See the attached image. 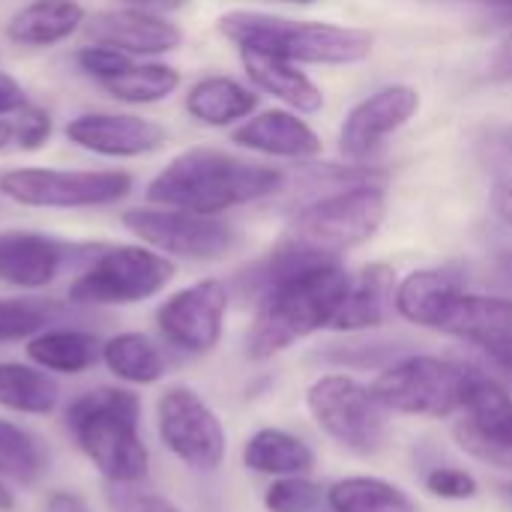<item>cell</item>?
Masks as SVG:
<instances>
[{
  "instance_id": "obj_1",
  "label": "cell",
  "mask_w": 512,
  "mask_h": 512,
  "mask_svg": "<svg viewBox=\"0 0 512 512\" xmlns=\"http://www.w3.org/2000/svg\"><path fill=\"white\" fill-rule=\"evenodd\" d=\"M282 183L285 174L279 168L249 162L213 147H192L177 153L147 183V201L156 207L219 216L279 192Z\"/></svg>"
},
{
  "instance_id": "obj_2",
  "label": "cell",
  "mask_w": 512,
  "mask_h": 512,
  "mask_svg": "<svg viewBox=\"0 0 512 512\" xmlns=\"http://www.w3.org/2000/svg\"><path fill=\"white\" fill-rule=\"evenodd\" d=\"M351 276L339 261L315 264L285 276L261 294L258 312L246 333V357L261 363L312 333L333 324Z\"/></svg>"
},
{
  "instance_id": "obj_3",
  "label": "cell",
  "mask_w": 512,
  "mask_h": 512,
  "mask_svg": "<svg viewBox=\"0 0 512 512\" xmlns=\"http://www.w3.org/2000/svg\"><path fill=\"white\" fill-rule=\"evenodd\" d=\"M69 435L108 486H132L147 477L150 453L141 438V399L123 387L81 393L66 411Z\"/></svg>"
},
{
  "instance_id": "obj_4",
  "label": "cell",
  "mask_w": 512,
  "mask_h": 512,
  "mask_svg": "<svg viewBox=\"0 0 512 512\" xmlns=\"http://www.w3.org/2000/svg\"><path fill=\"white\" fill-rule=\"evenodd\" d=\"M219 33L237 51H261L291 63L351 66L372 54V33L330 21H294L255 9H231L216 21Z\"/></svg>"
},
{
  "instance_id": "obj_5",
  "label": "cell",
  "mask_w": 512,
  "mask_h": 512,
  "mask_svg": "<svg viewBox=\"0 0 512 512\" xmlns=\"http://www.w3.org/2000/svg\"><path fill=\"white\" fill-rule=\"evenodd\" d=\"M387 195L363 180L303 207L282 234V246L318 261H339L342 252L366 243L384 222Z\"/></svg>"
},
{
  "instance_id": "obj_6",
  "label": "cell",
  "mask_w": 512,
  "mask_h": 512,
  "mask_svg": "<svg viewBox=\"0 0 512 512\" xmlns=\"http://www.w3.org/2000/svg\"><path fill=\"white\" fill-rule=\"evenodd\" d=\"M474 372L477 369L450 357L411 354L390 363L372 381V393L390 414L441 420L462 411Z\"/></svg>"
},
{
  "instance_id": "obj_7",
  "label": "cell",
  "mask_w": 512,
  "mask_h": 512,
  "mask_svg": "<svg viewBox=\"0 0 512 512\" xmlns=\"http://www.w3.org/2000/svg\"><path fill=\"white\" fill-rule=\"evenodd\" d=\"M306 408L315 426L354 456H378L387 447V408L372 387L351 375H324L306 390Z\"/></svg>"
},
{
  "instance_id": "obj_8",
  "label": "cell",
  "mask_w": 512,
  "mask_h": 512,
  "mask_svg": "<svg viewBox=\"0 0 512 512\" xmlns=\"http://www.w3.org/2000/svg\"><path fill=\"white\" fill-rule=\"evenodd\" d=\"M135 180L117 168H9L0 174V195L36 210H90L123 201Z\"/></svg>"
},
{
  "instance_id": "obj_9",
  "label": "cell",
  "mask_w": 512,
  "mask_h": 512,
  "mask_svg": "<svg viewBox=\"0 0 512 512\" xmlns=\"http://www.w3.org/2000/svg\"><path fill=\"white\" fill-rule=\"evenodd\" d=\"M177 267L168 255L144 246L102 249L72 282L69 300L81 306H132L156 297L174 279Z\"/></svg>"
},
{
  "instance_id": "obj_10",
  "label": "cell",
  "mask_w": 512,
  "mask_h": 512,
  "mask_svg": "<svg viewBox=\"0 0 512 512\" xmlns=\"http://www.w3.org/2000/svg\"><path fill=\"white\" fill-rule=\"evenodd\" d=\"M120 222L144 246L183 261H219L231 255L240 243V234L231 222L171 207L126 210Z\"/></svg>"
},
{
  "instance_id": "obj_11",
  "label": "cell",
  "mask_w": 512,
  "mask_h": 512,
  "mask_svg": "<svg viewBox=\"0 0 512 512\" xmlns=\"http://www.w3.org/2000/svg\"><path fill=\"white\" fill-rule=\"evenodd\" d=\"M156 429L168 453L198 474H210L225 462V426L219 414L189 387H168L159 396Z\"/></svg>"
},
{
  "instance_id": "obj_12",
  "label": "cell",
  "mask_w": 512,
  "mask_h": 512,
  "mask_svg": "<svg viewBox=\"0 0 512 512\" xmlns=\"http://www.w3.org/2000/svg\"><path fill=\"white\" fill-rule=\"evenodd\" d=\"M228 285L219 279H201L180 288L156 309V327L165 342L183 354H210L225 330L228 315Z\"/></svg>"
},
{
  "instance_id": "obj_13",
  "label": "cell",
  "mask_w": 512,
  "mask_h": 512,
  "mask_svg": "<svg viewBox=\"0 0 512 512\" xmlns=\"http://www.w3.org/2000/svg\"><path fill=\"white\" fill-rule=\"evenodd\" d=\"M465 420L456 426L459 447L471 456L510 468L512 465V393L498 381L483 372H474V381L468 387Z\"/></svg>"
},
{
  "instance_id": "obj_14",
  "label": "cell",
  "mask_w": 512,
  "mask_h": 512,
  "mask_svg": "<svg viewBox=\"0 0 512 512\" xmlns=\"http://www.w3.org/2000/svg\"><path fill=\"white\" fill-rule=\"evenodd\" d=\"M69 144L105 156V159H138L165 147L168 132L156 120L120 111H84L66 123Z\"/></svg>"
},
{
  "instance_id": "obj_15",
  "label": "cell",
  "mask_w": 512,
  "mask_h": 512,
  "mask_svg": "<svg viewBox=\"0 0 512 512\" xmlns=\"http://www.w3.org/2000/svg\"><path fill=\"white\" fill-rule=\"evenodd\" d=\"M420 111V93L408 84H390L357 102L339 132V147L348 159H366L393 132Z\"/></svg>"
},
{
  "instance_id": "obj_16",
  "label": "cell",
  "mask_w": 512,
  "mask_h": 512,
  "mask_svg": "<svg viewBox=\"0 0 512 512\" xmlns=\"http://www.w3.org/2000/svg\"><path fill=\"white\" fill-rule=\"evenodd\" d=\"M87 36L99 45L120 48L129 57H159L183 42V30L168 21L162 12L141 9V6H120L102 9L84 24Z\"/></svg>"
},
{
  "instance_id": "obj_17",
  "label": "cell",
  "mask_w": 512,
  "mask_h": 512,
  "mask_svg": "<svg viewBox=\"0 0 512 512\" xmlns=\"http://www.w3.org/2000/svg\"><path fill=\"white\" fill-rule=\"evenodd\" d=\"M441 333H450L489 357L512 378V300L462 291L453 303Z\"/></svg>"
},
{
  "instance_id": "obj_18",
  "label": "cell",
  "mask_w": 512,
  "mask_h": 512,
  "mask_svg": "<svg viewBox=\"0 0 512 512\" xmlns=\"http://www.w3.org/2000/svg\"><path fill=\"white\" fill-rule=\"evenodd\" d=\"M69 258V246L39 231H0V282L39 291L57 279Z\"/></svg>"
},
{
  "instance_id": "obj_19",
  "label": "cell",
  "mask_w": 512,
  "mask_h": 512,
  "mask_svg": "<svg viewBox=\"0 0 512 512\" xmlns=\"http://www.w3.org/2000/svg\"><path fill=\"white\" fill-rule=\"evenodd\" d=\"M231 141L264 153V156H279V159H309L321 153V138L315 135V129L300 120L294 111L285 108H273V111H261L249 120H243L234 132Z\"/></svg>"
},
{
  "instance_id": "obj_20",
  "label": "cell",
  "mask_w": 512,
  "mask_h": 512,
  "mask_svg": "<svg viewBox=\"0 0 512 512\" xmlns=\"http://www.w3.org/2000/svg\"><path fill=\"white\" fill-rule=\"evenodd\" d=\"M396 270L390 264H369L357 276H351L348 291L339 303V312L330 330L339 333H360L375 330L387 321L396 300Z\"/></svg>"
},
{
  "instance_id": "obj_21",
  "label": "cell",
  "mask_w": 512,
  "mask_h": 512,
  "mask_svg": "<svg viewBox=\"0 0 512 512\" xmlns=\"http://www.w3.org/2000/svg\"><path fill=\"white\" fill-rule=\"evenodd\" d=\"M465 291L453 270H417L396 285V312L426 330H441L453 303Z\"/></svg>"
},
{
  "instance_id": "obj_22",
  "label": "cell",
  "mask_w": 512,
  "mask_h": 512,
  "mask_svg": "<svg viewBox=\"0 0 512 512\" xmlns=\"http://www.w3.org/2000/svg\"><path fill=\"white\" fill-rule=\"evenodd\" d=\"M87 24L78 0H33L6 21V36L24 48H51L75 36Z\"/></svg>"
},
{
  "instance_id": "obj_23",
  "label": "cell",
  "mask_w": 512,
  "mask_h": 512,
  "mask_svg": "<svg viewBox=\"0 0 512 512\" xmlns=\"http://www.w3.org/2000/svg\"><path fill=\"white\" fill-rule=\"evenodd\" d=\"M240 60H243L249 81L258 90L282 99L288 108H294L300 114H315L324 108L321 87L306 72H300L297 63L273 57V54H261V51H240Z\"/></svg>"
},
{
  "instance_id": "obj_24",
  "label": "cell",
  "mask_w": 512,
  "mask_h": 512,
  "mask_svg": "<svg viewBox=\"0 0 512 512\" xmlns=\"http://www.w3.org/2000/svg\"><path fill=\"white\" fill-rule=\"evenodd\" d=\"M258 108L255 90L228 78V75H207L195 81L186 93V111L192 120L204 126H231L246 120Z\"/></svg>"
},
{
  "instance_id": "obj_25",
  "label": "cell",
  "mask_w": 512,
  "mask_h": 512,
  "mask_svg": "<svg viewBox=\"0 0 512 512\" xmlns=\"http://www.w3.org/2000/svg\"><path fill=\"white\" fill-rule=\"evenodd\" d=\"M243 465L276 480L306 477L315 468V450L285 429H258L243 447Z\"/></svg>"
},
{
  "instance_id": "obj_26",
  "label": "cell",
  "mask_w": 512,
  "mask_h": 512,
  "mask_svg": "<svg viewBox=\"0 0 512 512\" xmlns=\"http://www.w3.org/2000/svg\"><path fill=\"white\" fill-rule=\"evenodd\" d=\"M102 354V345L93 333L75 327H48L27 339V357L57 375H81L87 372Z\"/></svg>"
},
{
  "instance_id": "obj_27",
  "label": "cell",
  "mask_w": 512,
  "mask_h": 512,
  "mask_svg": "<svg viewBox=\"0 0 512 512\" xmlns=\"http://www.w3.org/2000/svg\"><path fill=\"white\" fill-rule=\"evenodd\" d=\"M99 360L105 363V369L132 387H147L165 378V354L159 351V345L144 336V333H117L108 342H102V354Z\"/></svg>"
},
{
  "instance_id": "obj_28",
  "label": "cell",
  "mask_w": 512,
  "mask_h": 512,
  "mask_svg": "<svg viewBox=\"0 0 512 512\" xmlns=\"http://www.w3.org/2000/svg\"><path fill=\"white\" fill-rule=\"evenodd\" d=\"M60 402V384L51 372L39 369L36 363H0V408L45 417Z\"/></svg>"
},
{
  "instance_id": "obj_29",
  "label": "cell",
  "mask_w": 512,
  "mask_h": 512,
  "mask_svg": "<svg viewBox=\"0 0 512 512\" xmlns=\"http://www.w3.org/2000/svg\"><path fill=\"white\" fill-rule=\"evenodd\" d=\"M333 512H417V501L381 477H345L327 489Z\"/></svg>"
},
{
  "instance_id": "obj_30",
  "label": "cell",
  "mask_w": 512,
  "mask_h": 512,
  "mask_svg": "<svg viewBox=\"0 0 512 512\" xmlns=\"http://www.w3.org/2000/svg\"><path fill=\"white\" fill-rule=\"evenodd\" d=\"M48 471L45 444L24 426L0 420V477L12 486L30 489Z\"/></svg>"
},
{
  "instance_id": "obj_31",
  "label": "cell",
  "mask_w": 512,
  "mask_h": 512,
  "mask_svg": "<svg viewBox=\"0 0 512 512\" xmlns=\"http://www.w3.org/2000/svg\"><path fill=\"white\" fill-rule=\"evenodd\" d=\"M105 93H111L117 102L126 105H153L168 99L177 87H180V72L168 63H132L126 72H120L117 78H111L108 84H102Z\"/></svg>"
},
{
  "instance_id": "obj_32",
  "label": "cell",
  "mask_w": 512,
  "mask_h": 512,
  "mask_svg": "<svg viewBox=\"0 0 512 512\" xmlns=\"http://www.w3.org/2000/svg\"><path fill=\"white\" fill-rule=\"evenodd\" d=\"M63 315V306L39 297H3L0 300V345L33 339Z\"/></svg>"
},
{
  "instance_id": "obj_33",
  "label": "cell",
  "mask_w": 512,
  "mask_h": 512,
  "mask_svg": "<svg viewBox=\"0 0 512 512\" xmlns=\"http://www.w3.org/2000/svg\"><path fill=\"white\" fill-rule=\"evenodd\" d=\"M327 501V492L309 477H279L264 492L267 512H315Z\"/></svg>"
},
{
  "instance_id": "obj_34",
  "label": "cell",
  "mask_w": 512,
  "mask_h": 512,
  "mask_svg": "<svg viewBox=\"0 0 512 512\" xmlns=\"http://www.w3.org/2000/svg\"><path fill=\"white\" fill-rule=\"evenodd\" d=\"M75 63H78V69H81L84 75H90L93 81L108 84L111 78H117L120 72H126V69L135 63V57L123 54L120 48L93 42V45H87V48H81V51L75 54Z\"/></svg>"
},
{
  "instance_id": "obj_35",
  "label": "cell",
  "mask_w": 512,
  "mask_h": 512,
  "mask_svg": "<svg viewBox=\"0 0 512 512\" xmlns=\"http://www.w3.org/2000/svg\"><path fill=\"white\" fill-rule=\"evenodd\" d=\"M426 492L441 498V501H471L480 495V483L471 471L465 468H453V465H441L432 468L426 474Z\"/></svg>"
},
{
  "instance_id": "obj_36",
  "label": "cell",
  "mask_w": 512,
  "mask_h": 512,
  "mask_svg": "<svg viewBox=\"0 0 512 512\" xmlns=\"http://www.w3.org/2000/svg\"><path fill=\"white\" fill-rule=\"evenodd\" d=\"M105 501H108L111 512H180L177 504H171L165 495H156L150 489H138V483L108 486Z\"/></svg>"
},
{
  "instance_id": "obj_37",
  "label": "cell",
  "mask_w": 512,
  "mask_h": 512,
  "mask_svg": "<svg viewBox=\"0 0 512 512\" xmlns=\"http://www.w3.org/2000/svg\"><path fill=\"white\" fill-rule=\"evenodd\" d=\"M54 132V120L45 108L39 105H24L18 114H15V144L21 150H39L48 144Z\"/></svg>"
},
{
  "instance_id": "obj_38",
  "label": "cell",
  "mask_w": 512,
  "mask_h": 512,
  "mask_svg": "<svg viewBox=\"0 0 512 512\" xmlns=\"http://www.w3.org/2000/svg\"><path fill=\"white\" fill-rule=\"evenodd\" d=\"M24 105H27V93H24V87H21L9 72H0V117L18 114Z\"/></svg>"
},
{
  "instance_id": "obj_39",
  "label": "cell",
  "mask_w": 512,
  "mask_h": 512,
  "mask_svg": "<svg viewBox=\"0 0 512 512\" xmlns=\"http://www.w3.org/2000/svg\"><path fill=\"white\" fill-rule=\"evenodd\" d=\"M489 78H495V81H512V30L501 39V45L492 54Z\"/></svg>"
},
{
  "instance_id": "obj_40",
  "label": "cell",
  "mask_w": 512,
  "mask_h": 512,
  "mask_svg": "<svg viewBox=\"0 0 512 512\" xmlns=\"http://www.w3.org/2000/svg\"><path fill=\"white\" fill-rule=\"evenodd\" d=\"M42 512H93L78 492H51Z\"/></svg>"
},
{
  "instance_id": "obj_41",
  "label": "cell",
  "mask_w": 512,
  "mask_h": 512,
  "mask_svg": "<svg viewBox=\"0 0 512 512\" xmlns=\"http://www.w3.org/2000/svg\"><path fill=\"white\" fill-rule=\"evenodd\" d=\"M492 210H495V216L501 222L512 225V174L495 183V189H492Z\"/></svg>"
},
{
  "instance_id": "obj_42",
  "label": "cell",
  "mask_w": 512,
  "mask_h": 512,
  "mask_svg": "<svg viewBox=\"0 0 512 512\" xmlns=\"http://www.w3.org/2000/svg\"><path fill=\"white\" fill-rule=\"evenodd\" d=\"M189 0H126V6H141V9H153V12H165V9H183Z\"/></svg>"
},
{
  "instance_id": "obj_43",
  "label": "cell",
  "mask_w": 512,
  "mask_h": 512,
  "mask_svg": "<svg viewBox=\"0 0 512 512\" xmlns=\"http://www.w3.org/2000/svg\"><path fill=\"white\" fill-rule=\"evenodd\" d=\"M9 144H15V120L0 117V150H6Z\"/></svg>"
},
{
  "instance_id": "obj_44",
  "label": "cell",
  "mask_w": 512,
  "mask_h": 512,
  "mask_svg": "<svg viewBox=\"0 0 512 512\" xmlns=\"http://www.w3.org/2000/svg\"><path fill=\"white\" fill-rule=\"evenodd\" d=\"M15 510V492L9 489V483L0 477V512H12Z\"/></svg>"
},
{
  "instance_id": "obj_45",
  "label": "cell",
  "mask_w": 512,
  "mask_h": 512,
  "mask_svg": "<svg viewBox=\"0 0 512 512\" xmlns=\"http://www.w3.org/2000/svg\"><path fill=\"white\" fill-rule=\"evenodd\" d=\"M498 267H501V273H504L507 279H512V252H507V255H501V258H498Z\"/></svg>"
},
{
  "instance_id": "obj_46",
  "label": "cell",
  "mask_w": 512,
  "mask_h": 512,
  "mask_svg": "<svg viewBox=\"0 0 512 512\" xmlns=\"http://www.w3.org/2000/svg\"><path fill=\"white\" fill-rule=\"evenodd\" d=\"M498 147H501V150H504L507 156H512V126H510V129H507V132H504V135H501Z\"/></svg>"
},
{
  "instance_id": "obj_47",
  "label": "cell",
  "mask_w": 512,
  "mask_h": 512,
  "mask_svg": "<svg viewBox=\"0 0 512 512\" xmlns=\"http://www.w3.org/2000/svg\"><path fill=\"white\" fill-rule=\"evenodd\" d=\"M477 3H492V6H512V0H477Z\"/></svg>"
},
{
  "instance_id": "obj_48",
  "label": "cell",
  "mask_w": 512,
  "mask_h": 512,
  "mask_svg": "<svg viewBox=\"0 0 512 512\" xmlns=\"http://www.w3.org/2000/svg\"><path fill=\"white\" fill-rule=\"evenodd\" d=\"M285 3H312V0H285Z\"/></svg>"
}]
</instances>
